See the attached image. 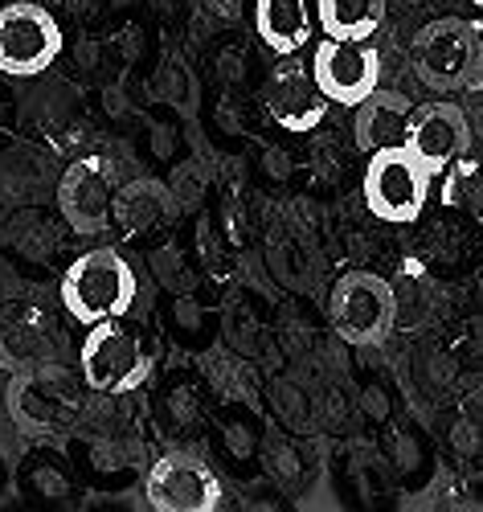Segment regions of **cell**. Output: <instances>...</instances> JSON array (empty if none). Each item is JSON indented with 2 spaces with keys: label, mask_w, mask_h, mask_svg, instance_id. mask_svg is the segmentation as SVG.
Wrapping results in <instances>:
<instances>
[{
  "label": "cell",
  "mask_w": 483,
  "mask_h": 512,
  "mask_svg": "<svg viewBox=\"0 0 483 512\" xmlns=\"http://www.w3.org/2000/svg\"><path fill=\"white\" fill-rule=\"evenodd\" d=\"M136 271L115 246H95L78 254L62 275V308L82 324L91 328L99 320H115L136 308Z\"/></svg>",
  "instance_id": "6da1fadb"
},
{
  "label": "cell",
  "mask_w": 483,
  "mask_h": 512,
  "mask_svg": "<svg viewBox=\"0 0 483 512\" xmlns=\"http://www.w3.org/2000/svg\"><path fill=\"white\" fill-rule=\"evenodd\" d=\"M5 410L17 422V431L29 439L62 435L82 414L78 377L70 369H62L58 361L21 369V373H13L9 390H5Z\"/></svg>",
  "instance_id": "7a4b0ae2"
},
{
  "label": "cell",
  "mask_w": 483,
  "mask_h": 512,
  "mask_svg": "<svg viewBox=\"0 0 483 512\" xmlns=\"http://www.w3.org/2000/svg\"><path fill=\"white\" fill-rule=\"evenodd\" d=\"M430 181L434 177L426 173V164L406 144H393V148L369 152L361 197L377 222L410 226L422 218V209L430 201Z\"/></svg>",
  "instance_id": "3957f363"
},
{
  "label": "cell",
  "mask_w": 483,
  "mask_h": 512,
  "mask_svg": "<svg viewBox=\"0 0 483 512\" xmlns=\"http://www.w3.org/2000/svg\"><path fill=\"white\" fill-rule=\"evenodd\" d=\"M152 361L140 332H131L123 324V316L115 320H99L91 324V332L82 336V349H78V377L91 394H131L144 386Z\"/></svg>",
  "instance_id": "277c9868"
},
{
  "label": "cell",
  "mask_w": 483,
  "mask_h": 512,
  "mask_svg": "<svg viewBox=\"0 0 483 512\" xmlns=\"http://www.w3.org/2000/svg\"><path fill=\"white\" fill-rule=\"evenodd\" d=\"M332 328L340 340L357 349L385 345L393 336V283L377 271H348L332 287Z\"/></svg>",
  "instance_id": "5b68a950"
},
{
  "label": "cell",
  "mask_w": 483,
  "mask_h": 512,
  "mask_svg": "<svg viewBox=\"0 0 483 512\" xmlns=\"http://www.w3.org/2000/svg\"><path fill=\"white\" fill-rule=\"evenodd\" d=\"M62 54V25L46 5L13 0L0 5V74L5 78H37Z\"/></svg>",
  "instance_id": "8992f818"
},
{
  "label": "cell",
  "mask_w": 483,
  "mask_h": 512,
  "mask_svg": "<svg viewBox=\"0 0 483 512\" xmlns=\"http://www.w3.org/2000/svg\"><path fill=\"white\" fill-rule=\"evenodd\" d=\"M312 74L328 103L357 107L381 87V54L373 37H320L312 50Z\"/></svg>",
  "instance_id": "52a82bcc"
},
{
  "label": "cell",
  "mask_w": 483,
  "mask_h": 512,
  "mask_svg": "<svg viewBox=\"0 0 483 512\" xmlns=\"http://www.w3.org/2000/svg\"><path fill=\"white\" fill-rule=\"evenodd\" d=\"M144 500L156 512H217L226 492L205 459L185 455V451H168L148 467Z\"/></svg>",
  "instance_id": "ba28073f"
},
{
  "label": "cell",
  "mask_w": 483,
  "mask_h": 512,
  "mask_svg": "<svg viewBox=\"0 0 483 512\" xmlns=\"http://www.w3.org/2000/svg\"><path fill=\"white\" fill-rule=\"evenodd\" d=\"M111 197H115L111 164L99 156L74 160L58 185V209H62V222L70 226V234H78V238L107 234L111 230Z\"/></svg>",
  "instance_id": "9c48e42d"
},
{
  "label": "cell",
  "mask_w": 483,
  "mask_h": 512,
  "mask_svg": "<svg viewBox=\"0 0 483 512\" xmlns=\"http://www.w3.org/2000/svg\"><path fill=\"white\" fill-rule=\"evenodd\" d=\"M410 70L434 95L463 91V70H467V21L443 17L430 21L410 37Z\"/></svg>",
  "instance_id": "30bf717a"
},
{
  "label": "cell",
  "mask_w": 483,
  "mask_h": 512,
  "mask_svg": "<svg viewBox=\"0 0 483 512\" xmlns=\"http://www.w3.org/2000/svg\"><path fill=\"white\" fill-rule=\"evenodd\" d=\"M406 148L426 164L430 177H443V168L471 148V119L459 103H422L410 115Z\"/></svg>",
  "instance_id": "8fae6325"
},
{
  "label": "cell",
  "mask_w": 483,
  "mask_h": 512,
  "mask_svg": "<svg viewBox=\"0 0 483 512\" xmlns=\"http://www.w3.org/2000/svg\"><path fill=\"white\" fill-rule=\"evenodd\" d=\"M328 107L332 103L320 91L316 74L307 66H299V62H291V58H283V66L267 82V111H271V119L283 127V132H291V136H312L316 127L324 123Z\"/></svg>",
  "instance_id": "7c38bea8"
},
{
  "label": "cell",
  "mask_w": 483,
  "mask_h": 512,
  "mask_svg": "<svg viewBox=\"0 0 483 512\" xmlns=\"http://www.w3.org/2000/svg\"><path fill=\"white\" fill-rule=\"evenodd\" d=\"M46 361H58V328L50 316L29 304L0 308V369L21 373Z\"/></svg>",
  "instance_id": "4fadbf2b"
},
{
  "label": "cell",
  "mask_w": 483,
  "mask_h": 512,
  "mask_svg": "<svg viewBox=\"0 0 483 512\" xmlns=\"http://www.w3.org/2000/svg\"><path fill=\"white\" fill-rule=\"evenodd\" d=\"M181 218V197L156 177H136L115 189L111 197V226L127 238H144Z\"/></svg>",
  "instance_id": "5bb4252c"
},
{
  "label": "cell",
  "mask_w": 483,
  "mask_h": 512,
  "mask_svg": "<svg viewBox=\"0 0 483 512\" xmlns=\"http://www.w3.org/2000/svg\"><path fill=\"white\" fill-rule=\"evenodd\" d=\"M17 492L33 508H70L78 500V472L58 447H33L17 467Z\"/></svg>",
  "instance_id": "9a60e30c"
},
{
  "label": "cell",
  "mask_w": 483,
  "mask_h": 512,
  "mask_svg": "<svg viewBox=\"0 0 483 512\" xmlns=\"http://www.w3.org/2000/svg\"><path fill=\"white\" fill-rule=\"evenodd\" d=\"M254 33L275 58H295L316 33V13L307 0H254Z\"/></svg>",
  "instance_id": "2e32d148"
},
{
  "label": "cell",
  "mask_w": 483,
  "mask_h": 512,
  "mask_svg": "<svg viewBox=\"0 0 483 512\" xmlns=\"http://www.w3.org/2000/svg\"><path fill=\"white\" fill-rule=\"evenodd\" d=\"M414 103L398 91H373L357 103V119H353V136L361 152H377V148H393L406 144V127H410Z\"/></svg>",
  "instance_id": "e0dca14e"
},
{
  "label": "cell",
  "mask_w": 483,
  "mask_h": 512,
  "mask_svg": "<svg viewBox=\"0 0 483 512\" xmlns=\"http://www.w3.org/2000/svg\"><path fill=\"white\" fill-rule=\"evenodd\" d=\"M389 0H316V25L324 37H373L385 25Z\"/></svg>",
  "instance_id": "ac0fdd59"
},
{
  "label": "cell",
  "mask_w": 483,
  "mask_h": 512,
  "mask_svg": "<svg viewBox=\"0 0 483 512\" xmlns=\"http://www.w3.org/2000/svg\"><path fill=\"white\" fill-rule=\"evenodd\" d=\"M434 316V283L422 263H406L393 279V332H418Z\"/></svg>",
  "instance_id": "d6986e66"
},
{
  "label": "cell",
  "mask_w": 483,
  "mask_h": 512,
  "mask_svg": "<svg viewBox=\"0 0 483 512\" xmlns=\"http://www.w3.org/2000/svg\"><path fill=\"white\" fill-rule=\"evenodd\" d=\"M438 201L467 218H483V160L479 156H459L443 168V185H438Z\"/></svg>",
  "instance_id": "ffe728a7"
},
{
  "label": "cell",
  "mask_w": 483,
  "mask_h": 512,
  "mask_svg": "<svg viewBox=\"0 0 483 512\" xmlns=\"http://www.w3.org/2000/svg\"><path fill=\"white\" fill-rule=\"evenodd\" d=\"M160 410L168 418L172 431H189V426L201 422V394L193 381H177V386H168L164 398H160Z\"/></svg>",
  "instance_id": "44dd1931"
},
{
  "label": "cell",
  "mask_w": 483,
  "mask_h": 512,
  "mask_svg": "<svg viewBox=\"0 0 483 512\" xmlns=\"http://www.w3.org/2000/svg\"><path fill=\"white\" fill-rule=\"evenodd\" d=\"M217 426H222V443H226V451L234 455V459H242V455H250L254 447H258V422L246 414V410H226L222 418H217Z\"/></svg>",
  "instance_id": "7402d4cb"
},
{
  "label": "cell",
  "mask_w": 483,
  "mask_h": 512,
  "mask_svg": "<svg viewBox=\"0 0 483 512\" xmlns=\"http://www.w3.org/2000/svg\"><path fill=\"white\" fill-rule=\"evenodd\" d=\"M262 455H267L271 476H279V480H287V484H303V455L295 451L291 439L271 435L267 443H262Z\"/></svg>",
  "instance_id": "603a6c76"
},
{
  "label": "cell",
  "mask_w": 483,
  "mask_h": 512,
  "mask_svg": "<svg viewBox=\"0 0 483 512\" xmlns=\"http://www.w3.org/2000/svg\"><path fill=\"white\" fill-rule=\"evenodd\" d=\"M463 91H483V17L467 21V70H463Z\"/></svg>",
  "instance_id": "cb8c5ba5"
},
{
  "label": "cell",
  "mask_w": 483,
  "mask_h": 512,
  "mask_svg": "<svg viewBox=\"0 0 483 512\" xmlns=\"http://www.w3.org/2000/svg\"><path fill=\"white\" fill-rule=\"evenodd\" d=\"M209 13H217L222 21H238L246 9H254V0H205Z\"/></svg>",
  "instance_id": "d4e9b609"
},
{
  "label": "cell",
  "mask_w": 483,
  "mask_h": 512,
  "mask_svg": "<svg viewBox=\"0 0 483 512\" xmlns=\"http://www.w3.org/2000/svg\"><path fill=\"white\" fill-rule=\"evenodd\" d=\"M13 119H17V99L0 87V140L9 136V127H13Z\"/></svg>",
  "instance_id": "484cf974"
},
{
  "label": "cell",
  "mask_w": 483,
  "mask_h": 512,
  "mask_svg": "<svg viewBox=\"0 0 483 512\" xmlns=\"http://www.w3.org/2000/svg\"><path fill=\"white\" fill-rule=\"evenodd\" d=\"M381 398H385V390H381V386H369V390H365V410H369V414H377V418H381V406H385Z\"/></svg>",
  "instance_id": "4316f807"
},
{
  "label": "cell",
  "mask_w": 483,
  "mask_h": 512,
  "mask_svg": "<svg viewBox=\"0 0 483 512\" xmlns=\"http://www.w3.org/2000/svg\"><path fill=\"white\" fill-rule=\"evenodd\" d=\"M471 5H475V9H479V13H483V0H471Z\"/></svg>",
  "instance_id": "83f0119b"
},
{
  "label": "cell",
  "mask_w": 483,
  "mask_h": 512,
  "mask_svg": "<svg viewBox=\"0 0 483 512\" xmlns=\"http://www.w3.org/2000/svg\"><path fill=\"white\" fill-rule=\"evenodd\" d=\"M0 480H5V463H0Z\"/></svg>",
  "instance_id": "f1b7e54d"
},
{
  "label": "cell",
  "mask_w": 483,
  "mask_h": 512,
  "mask_svg": "<svg viewBox=\"0 0 483 512\" xmlns=\"http://www.w3.org/2000/svg\"><path fill=\"white\" fill-rule=\"evenodd\" d=\"M0 5H5V0H0Z\"/></svg>",
  "instance_id": "f546056e"
}]
</instances>
